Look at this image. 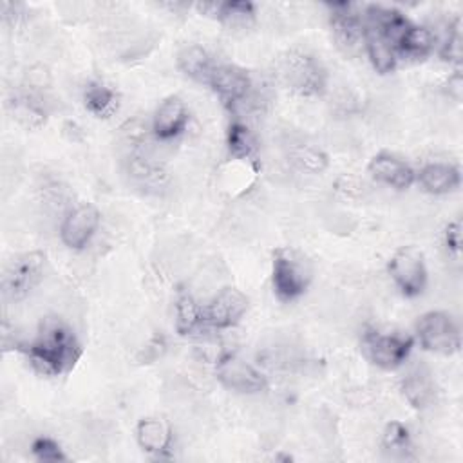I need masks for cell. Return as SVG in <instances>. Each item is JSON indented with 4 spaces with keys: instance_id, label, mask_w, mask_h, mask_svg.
Instances as JSON below:
<instances>
[{
    "instance_id": "obj_15",
    "label": "cell",
    "mask_w": 463,
    "mask_h": 463,
    "mask_svg": "<svg viewBox=\"0 0 463 463\" xmlns=\"http://www.w3.org/2000/svg\"><path fill=\"white\" fill-rule=\"evenodd\" d=\"M418 183L427 194L443 195L454 192L461 183V174L456 165L450 163H429L416 174Z\"/></svg>"
},
{
    "instance_id": "obj_26",
    "label": "cell",
    "mask_w": 463,
    "mask_h": 463,
    "mask_svg": "<svg viewBox=\"0 0 463 463\" xmlns=\"http://www.w3.org/2000/svg\"><path fill=\"white\" fill-rule=\"evenodd\" d=\"M31 452L40 461H65L67 459L63 449L52 438H47V436L36 438L31 445Z\"/></svg>"
},
{
    "instance_id": "obj_3",
    "label": "cell",
    "mask_w": 463,
    "mask_h": 463,
    "mask_svg": "<svg viewBox=\"0 0 463 463\" xmlns=\"http://www.w3.org/2000/svg\"><path fill=\"white\" fill-rule=\"evenodd\" d=\"M280 76L298 96H318L326 89V71L317 58L302 51L288 52L280 61Z\"/></svg>"
},
{
    "instance_id": "obj_9",
    "label": "cell",
    "mask_w": 463,
    "mask_h": 463,
    "mask_svg": "<svg viewBox=\"0 0 463 463\" xmlns=\"http://www.w3.org/2000/svg\"><path fill=\"white\" fill-rule=\"evenodd\" d=\"M217 380L230 391L253 394L266 387V376L237 354H224L215 367Z\"/></svg>"
},
{
    "instance_id": "obj_20",
    "label": "cell",
    "mask_w": 463,
    "mask_h": 463,
    "mask_svg": "<svg viewBox=\"0 0 463 463\" xmlns=\"http://www.w3.org/2000/svg\"><path fill=\"white\" fill-rule=\"evenodd\" d=\"M434 34L423 27V25H409L405 29V33L400 36V40L396 42V52L407 56V58H425L432 52L434 49Z\"/></svg>"
},
{
    "instance_id": "obj_6",
    "label": "cell",
    "mask_w": 463,
    "mask_h": 463,
    "mask_svg": "<svg viewBox=\"0 0 463 463\" xmlns=\"http://www.w3.org/2000/svg\"><path fill=\"white\" fill-rule=\"evenodd\" d=\"M45 255L40 251H27L14 257L2 277L4 297L11 300L25 298L42 280Z\"/></svg>"
},
{
    "instance_id": "obj_16",
    "label": "cell",
    "mask_w": 463,
    "mask_h": 463,
    "mask_svg": "<svg viewBox=\"0 0 463 463\" xmlns=\"http://www.w3.org/2000/svg\"><path fill=\"white\" fill-rule=\"evenodd\" d=\"M402 391L407 402L416 409H425L432 405L436 398V385L430 373L423 365H416L407 373L402 382Z\"/></svg>"
},
{
    "instance_id": "obj_21",
    "label": "cell",
    "mask_w": 463,
    "mask_h": 463,
    "mask_svg": "<svg viewBox=\"0 0 463 463\" xmlns=\"http://www.w3.org/2000/svg\"><path fill=\"white\" fill-rule=\"evenodd\" d=\"M85 107L96 118H109L118 110V94L109 85L90 81L83 92Z\"/></svg>"
},
{
    "instance_id": "obj_19",
    "label": "cell",
    "mask_w": 463,
    "mask_h": 463,
    "mask_svg": "<svg viewBox=\"0 0 463 463\" xmlns=\"http://www.w3.org/2000/svg\"><path fill=\"white\" fill-rule=\"evenodd\" d=\"M177 67L184 76L199 83H208L215 65L212 63L206 49H203L201 45H188L177 54Z\"/></svg>"
},
{
    "instance_id": "obj_29",
    "label": "cell",
    "mask_w": 463,
    "mask_h": 463,
    "mask_svg": "<svg viewBox=\"0 0 463 463\" xmlns=\"http://www.w3.org/2000/svg\"><path fill=\"white\" fill-rule=\"evenodd\" d=\"M461 85H463V80H461V74L456 72L452 78H449V92L459 99L461 98Z\"/></svg>"
},
{
    "instance_id": "obj_8",
    "label": "cell",
    "mask_w": 463,
    "mask_h": 463,
    "mask_svg": "<svg viewBox=\"0 0 463 463\" xmlns=\"http://www.w3.org/2000/svg\"><path fill=\"white\" fill-rule=\"evenodd\" d=\"M329 24L333 38L340 51L345 54H354L364 47L365 42V24L356 5L353 4H327Z\"/></svg>"
},
{
    "instance_id": "obj_4",
    "label": "cell",
    "mask_w": 463,
    "mask_h": 463,
    "mask_svg": "<svg viewBox=\"0 0 463 463\" xmlns=\"http://www.w3.org/2000/svg\"><path fill=\"white\" fill-rule=\"evenodd\" d=\"M412 345H414V340L407 335L382 333L373 327H367L362 333V340H360L364 356L371 364L387 371L400 367L407 360Z\"/></svg>"
},
{
    "instance_id": "obj_23",
    "label": "cell",
    "mask_w": 463,
    "mask_h": 463,
    "mask_svg": "<svg viewBox=\"0 0 463 463\" xmlns=\"http://www.w3.org/2000/svg\"><path fill=\"white\" fill-rule=\"evenodd\" d=\"M228 152L235 159H246L255 152V137L242 123H232L226 136Z\"/></svg>"
},
{
    "instance_id": "obj_11",
    "label": "cell",
    "mask_w": 463,
    "mask_h": 463,
    "mask_svg": "<svg viewBox=\"0 0 463 463\" xmlns=\"http://www.w3.org/2000/svg\"><path fill=\"white\" fill-rule=\"evenodd\" d=\"M99 226V212L90 203L72 208L60 226V239L71 250H83Z\"/></svg>"
},
{
    "instance_id": "obj_5",
    "label": "cell",
    "mask_w": 463,
    "mask_h": 463,
    "mask_svg": "<svg viewBox=\"0 0 463 463\" xmlns=\"http://www.w3.org/2000/svg\"><path fill=\"white\" fill-rule=\"evenodd\" d=\"M416 335L423 349L438 354H452L461 347V333L456 320L445 311H429L420 317Z\"/></svg>"
},
{
    "instance_id": "obj_25",
    "label": "cell",
    "mask_w": 463,
    "mask_h": 463,
    "mask_svg": "<svg viewBox=\"0 0 463 463\" xmlns=\"http://www.w3.org/2000/svg\"><path fill=\"white\" fill-rule=\"evenodd\" d=\"M461 51H463V33H461V20L456 18L449 27L445 42L441 43L439 56L443 61L454 63L459 67L461 63Z\"/></svg>"
},
{
    "instance_id": "obj_13",
    "label": "cell",
    "mask_w": 463,
    "mask_h": 463,
    "mask_svg": "<svg viewBox=\"0 0 463 463\" xmlns=\"http://www.w3.org/2000/svg\"><path fill=\"white\" fill-rule=\"evenodd\" d=\"M367 168L376 181L396 190H405L416 181V172L412 170V166L403 159L387 152L376 154L369 161Z\"/></svg>"
},
{
    "instance_id": "obj_22",
    "label": "cell",
    "mask_w": 463,
    "mask_h": 463,
    "mask_svg": "<svg viewBox=\"0 0 463 463\" xmlns=\"http://www.w3.org/2000/svg\"><path fill=\"white\" fill-rule=\"evenodd\" d=\"M201 324H204L201 306L190 295H181L175 302V329H177V333L190 335Z\"/></svg>"
},
{
    "instance_id": "obj_24",
    "label": "cell",
    "mask_w": 463,
    "mask_h": 463,
    "mask_svg": "<svg viewBox=\"0 0 463 463\" xmlns=\"http://www.w3.org/2000/svg\"><path fill=\"white\" fill-rule=\"evenodd\" d=\"M411 447H412V443H411L407 427L400 421L387 423V427L383 430V449L391 454L405 456V452H409Z\"/></svg>"
},
{
    "instance_id": "obj_12",
    "label": "cell",
    "mask_w": 463,
    "mask_h": 463,
    "mask_svg": "<svg viewBox=\"0 0 463 463\" xmlns=\"http://www.w3.org/2000/svg\"><path fill=\"white\" fill-rule=\"evenodd\" d=\"M208 85L226 105L232 107L248 96L251 78L237 65H217L212 71Z\"/></svg>"
},
{
    "instance_id": "obj_10",
    "label": "cell",
    "mask_w": 463,
    "mask_h": 463,
    "mask_svg": "<svg viewBox=\"0 0 463 463\" xmlns=\"http://www.w3.org/2000/svg\"><path fill=\"white\" fill-rule=\"evenodd\" d=\"M246 311H248L246 295L237 288L226 286L203 309V320L204 324L215 329H228L235 326Z\"/></svg>"
},
{
    "instance_id": "obj_14",
    "label": "cell",
    "mask_w": 463,
    "mask_h": 463,
    "mask_svg": "<svg viewBox=\"0 0 463 463\" xmlns=\"http://www.w3.org/2000/svg\"><path fill=\"white\" fill-rule=\"evenodd\" d=\"M188 123V109L179 96H168L154 112L152 132L157 139H174Z\"/></svg>"
},
{
    "instance_id": "obj_17",
    "label": "cell",
    "mask_w": 463,
    "mask_h": 463,
    "mask_svg": "<svg viewBox=\"0 0 463 463\" xmlns=\"http://www.w3.org/2000/svg\"><path fill=\"white\" fill-rule=\"evenodd\" d=\"M136 438L139 447L154 456H163L172 445V430L159 418H143L137 423Z\"/></svg>"
},
{
    "instance_id": "obj_2",
    "label": "cell",
    "mask_w": 463,
    "mask_h": 463,
    "mask_svg": "<svg viewBox=\"0 0 463 463\" xmlns=\"http://www.w3.org/2000/svg\"><path fill=\"white\" fill-rule=\"evenodd\" d=\"M273 291L282 302H291L306 293L311 282V266L298 251L279 248L271 262Z\"/></svg>"
},
{
    "instance_id": "obj_1",
    "label": "cell",
    "mask_w": 463,
    "mask_h": 463,
    "mask_svg": "<svg viewBox=\"0 0 463 463\" xmlns=\"http://www.w3.org/2000/svg\"><path fill=\"white\" fill-rule=\"evenodd\" d=\"M31 364L47 376H60L74 367L81 356V345L72 329L58 317H45L36 336L25 345Z\"/></svg>"
},
{
    "instance_id": "obj_27",
    "label": "cell",
    "mask_w": 463,
    "mask_h": 463,
    "mask_svg": "<svg viewBox=\"0 0 463 463\" xmlns=\"http://www.w3.org/2000/svg\"><path fill=\"white\" fill-rule=\"evenodd\" d=\"M295 161L302 166V168H306V170H311V172H320L324 166H326V156L324 154H320V152H317V150H313V148H300L298 150V154L295 156Z\"/></svg>"
},
{
    "instance_id": "obj_18",
    "label": "cell",
    "mask_w": 463,
    "mask_h": 463,
    "mask_svg": "<svg viewBox=\"0 0 463 463\" xmlns=\"http://www.w3.org/2000/svg\"><path fill=\"white\" fill-rule=\"evenodd\" d=\"M365 52L371 60V65L378 74H389L396 69V49L394 45L383 38L380 33L365 27Z\"/></svg>"
},
{
    "instance_id": "obj_7",
    "label": "cell",
    "mask_w": 463,
    "mask_h": 463,
    "mask_svg": "<svg viewBox=\"0 0 463 463\" xmlns=\"http://www.w3.org/2000/svg\"><path fill=\"white\" fill-rule=\"evenodd\" d=\"M389 275L405 297H418L427 286L423 253L416 246H403L389 260Z\"/></svg>"
},
{
    "instance_id": "obj_28",
    "label": "cell",
    "mask_w": 463,
    "mask_h": 463,
    "mask_svg": "<svg viewBox=\"0 0 463 463\" xmlns=\"http://www.w3.org/2000/svg\"><path fill=\"white\" fill-rule=\"evenodd\" d=\"M445 246L449 250V253L452 255H459L461 250V222L459 221H452L447 224L445 228Z\"/></svg>"
}]
</instances>
